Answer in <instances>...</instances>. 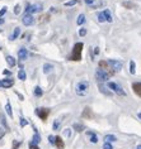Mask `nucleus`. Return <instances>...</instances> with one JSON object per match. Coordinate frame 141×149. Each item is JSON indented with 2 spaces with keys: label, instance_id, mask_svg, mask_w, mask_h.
<instances>
[{
  "label": "nucleus",
  "instance_id": "nucleus-7",
  "mask_svg": "<svg viewBox=\"0 0 141 149\" xmlns=\"http://www.w3.org/2000/svg\"><path fill=\"white\" fill-rule=\"evenodd\" d=\"M108 63L111 65V67L113 68L114 72H120L122 70V62L117 60H108Z\"/></svg>",
  "mask_w": 141,
  "mask_h": 149
},
{
  "label": "nucleus",
  "instance_id": "nucleus-45",
  "mask_svg": "<svg viewBox=\"0 0 141 149\" xmlns=\"http://www.w3.org/2000/svg\"><path fill=\"white\" fill-rule=\"evenodd\" d=\"M4 75H10V72L8 71V70H5V71H4Z\"/></svg>",
  "mask_w": 141,
  "mask_h": 149
},
{
  "label": "nucleus",
  "instance_id": "nucleus-4",
  "mask_svg": "<svg viewBox=\"0 0 141 149\" xmlns=\"http://www.w3.org/2000/svg\"><path fill=\"white\" fill-rule=\"evenodd\" d=\"M99 68L103 70L108 76H112V75L116 74V72L113 71V68L111 67V65L108 63V61H101V62H99Z\"/></svg>",
  "mask_w": 141,
  "mask_h": 149
},
{
  "label": "nucleus",
  "instance_id": "nucleus-32",
  "mask_svg": "<svg viewBox=\"0 0 141 149\" xmlns=\"http://www.w3.org/2000/svg\"><path fill=\"white\" fill-rule=\"evenodd\" d=\"M19 124H20V126H26V125H27L28 123H27V120H26L24 118H23V116H20V120H19Z\"/></svg>",
  "mask_w": 141,
  "mask_h": 149
},
{
  "label": "nucleus",
  "instance_id": "nucleus-42",
  "mask_svg": "<svg viewBox=\"0 0 141 149\" xmlns=\"http://www.w3.org/2000/svg\"><path fill=\"white\" fill-rule=\"evenodd\" d=\"M84 1H85V4H87V5H92L95 0H84Z\"/></svg>",
  "mask_w": 141,
  "mask_h": 149
},
{
  "label": "nucleus",
  "instance_id": "nucleus-26",
  "mask_svg": "<svg viewBox=\"0 0 141 149\" xmlns=\"http://www.w3.org/2000/svg\"><path fill=\"white\" fill-rule=\"evenodd\" d=\"M52 68H54V67H52V65H50V63H45V65H43V72H45V74H50V72L52 71Z\"/></svg>",
  "mask_w": 141,
  "mask_h": 149
},
{
  "label": "nucleus",
  "instance_id": "nucleus-35",
  "mask_svg": "<svg viewBox=\"0 0 141 149\" xmlns=\"http://www.w3.org/2000/svg\"><path fill=\"white\" fill-rule=\"evenodd\" d=\"M19 13H20V5H19V4H17V5H15V8H14V14H17V15H18Z\"/></svg>",
  "mask_w": 141,
  "mask_h": 149
},
{
  "label": "nucleus",
  "instance_id": "nucleus-5",
  "mask_svg": "<svg viewBox=\"0 0 141 149\" xmlns=\"http://www.w3.org/2000/svg\"><path fill=\"white\" fill-rule=\"evenodd\" d=\"M108 89H111L112 91H114L117 95H120V96H126L125 90H123L122 87L120 86L118 83H116V82H108Z\"/></svg>",
  "mask_w": 141,
  "mask_h": 149
},
{
  "label": "nucleus",
  "instance_id": "nucleus-15",
  "mask_svg": "<svg viewBox=\"0 0 141 149\" xmlns=\"http://www.w3.org/2000/svg\"><path fill=\"white\" fill-rule=\"evenodd\" d=\"M99 91H101L102 93H104L105 96H111V95H112V92H111L105 86H103L102 83H99Z\"/></svg>",
  "mask_w": 141,
  "mask_h": 149
},
{
  "label": "nucleus",
  "instance_id": "nucleus-30",
  "mask_svg": "<svg viewBox=\"0 0 141 149\" xmlns=\"http://www.w3.org/2000/svg\"><path fill=\"white\" fill-rule=\"evenodd\" d=\"M98 20H99V22H101V23L105 22V17H104L103 11H102V13H99V14H98Z\"/></svg>",
  "mask_w": 141,
  "mask_h": 149
},
{
  "label": "nucleus",
  "instance_id": "nucleus-17",
  "mask_svg": "<svg viewBox=\"0 0 141 149\" xmlns=\"http://www.w3.org/2000/svg\"><path fill=\"white\" fill-rule=\"evenodd\" d=\"M116 140H117V136L112 135V134H108V135L104 136V142L107 143H112V142H116Z\"/></svg>",
  "mask_w": 141,
  "mask_h": 149
},
{
  "label": "nucleus",
  "instance_id": "nucleus-9",
  "mask_svg": "<svg viewBox=\"0 0 141 149\" xmlns=\"http://www.w3.org/2000/svg\"><path fill=\"white\" fill-rule=\"evenodd\" d=\"M22 20H23V24L27 25V27H29V25H32L34 23V18H33L32 14H26Z\"/></svg>",
  "mask_w": 141,
  "mask_h": 149
},
{
  "label": "nucleus",
  "instance_id": "nucleus-6",
  "mask_svg": "<svg viewBox=\"0 0 141 149\" xmlns=\"http://www.w3.org/2000/svg\"><path fill=\"white\" fill-rule=\"evenodd\" d=\"M108 77H109V76H108L107 74H105V72L103 71V70H101V68H98L95 71V78L97 80H98V82L99 83H103V82H105V81L108 80Z\"/></svg>",
  "mask_w": 141,
  "mask_h": 149
},
{
  "label": "nucleus",
  "instance_id": "nucleus-12",
  "mask_svg": "<svg viewBox=\"0 0 141 149\" xmlns=\"http://www.w3.org/2000/svg\"><path fill=\"white\" fill-rule=\"evenodd\" d=\"M55 145L57 147V149L65 148V144H64V140L61 139V136H55Z\"/></svg>",
  "mask_w": 141,
  "mask_h": 149
},
{
  "label": "nucleus",
  "instance_id": "nucleus-19",
  "mask_svg": "<svg viewBox=\"0 0 141 149\" xmlns=\"http://www.w3.org/2000/svg\"><path fill=\"white\" fill-rule=\"evenodd\" d=\"M87 134L90 136V142H92V143H94V144H95V143H98V136H97L93 131H87Z\"/></svg>",
  "mask_w": 141,
  "mask_h": 149
},
{
  "label": "nucleus",
  "instance_id": "nucleus-47",
  "mask_svg": "<svg viewBox=\"0 0 141 149\" xmlns=\"http://www.w3.org/2000/svg\"><path fill=\"white\" fill-rule=\"evenodd\" d=\"M3 23H4V20H3L1 18H0V24H3Z\"/></svg>",
  "mask_w": 141,
  "mask_h": 149
},
{
  "label": "nucleus",
  "instance_id": "nucleus-16",
  "mask_svg": "<svg viewBox=\"0 0 141 149\" xmlns=\"http://www.w3.org/2000/svg\"><path fill=\"white\" fill-rule=\"evenodd\" d=\"M5 58H7V63H8V65H9L10 67H14V66H15V58H14L13 56H7V57H5Z\"/></svg>",
  "mask_w": 141,
  "mask_h": 149
},
{
  "label": "nucleus",
  "instance_id": "nucleus-43",
  "mask_svg": "<svg viewBox=\"0 0 141 149\" xmlns=\"http://www.w3.org/2000/svg\"><path fill=\"white\" fill-rule=\"evenodd\" d=\"M64 134H65L66 136H70V129H66L65 131H64Z\"/></svg>",
  "mask_w": 141,
  "mask_h": 149
},
{
  "label": "nucleus",
  "instance_id": "nucleus-44",
  "mask_svg": "<svg viewBox=\"0 0 141 149\" xmlns=\"http://www.w3.org/2000/svg\"><path fill=\"white\" fill-rule=\"evenodd\" d=\"M94 53H95V54L99 53V48H98V47H95V48H94Z\"/></svg>",
  "mask_w": 141,
  "mask_h": 149
},
{
  "label": "nucleus",
  "instance_id": "nucleus-2",
  "mask_svg": "<svg viewBox=\"0 0 141 149\" xmlns=\"http://www.w3.org/2000/svg\"><path fill=\"white\" fill-rule=\"evenodd\" d=\"M88 89H89V82H88V81H81V82H79L76 85L75 91L79 96H84L85 93H87Z\"/></svg>",
  "mask_w": 141,
  "mask_h": 149
},
{
  "label": "nucleus",
  "instance_id": "nucleus-41",
  "mask_svg": "<svg viewBox=\"0 0 141 149\" xmlns=\"http://www.w3.org/2000/svg\"><path fill=\"white\" fill-rule=\"evenodd\" d=\"M4 135H5V129H3V128H0V139H1Z\"/></svg>",
  "mask_w": 141,
  "mask_h": 149
},
{
  "label": "nucleus",
  "instance_id": "nucleus-46",
  "mask_svg": "<svg viewBox=\"0 0 141 149\" xmlns=\"http://www.w3.org/2000/svg\"><path fill=\"white\" fill-rule=\"evenodd\" d=\"M137 118H139V119H141V113H139V114H137Z\"/></svg>",
  "mask_w": 141,
  "mask_h": 149
},
{
  "label": "nucleus",
  "instance_id": "nucleus-24",
  "mask_svg": "<svg viewBox=\"0 0 141 149\" xmlns=\"http://www.w3.org/2000/svg\"><path fill=\"white\" fill-rule=\"evenodd\" d=\"M42 95H43V90L41 89L40 86H36V87H34V96H37V97H41Z\"/></svg>",
  "mask_w": 141,
  "mask_h": 149
},
{
  "label": "nucleus",
  "instance_id": "nucleus-39",
  "mask_svg": "<svg viewBox=\"0 0 141 149\" xmlns=\"http://www.w3.org/2000/svg\"><path fill=\"white\" fill-rule=\"evenodd\" d=\"M29 149H40V148H38L37 144H33V143L29 142Z\"/></svg>",
  "mask_w": 141,
  "mask_h": 149
},
{
  "label": "nucleus",
  "instance_id": "nucleus-27",
  "mask_svg": "<svg viewBox=\"0 0 141 149\" xmlns=\"http://www.w3.org/2000/svg\"><path fill=\"white\" fill-rule=\"evenodd\" d=\"M103 14H104V17H105V20L107 22H109V23H112V15H111V11L109 10H104L103 11Z\"/></svg>",
  "mask_w": 141,
  "mask_h": 149
},
{
  "label": "nucleus",
  "instance_id": "nucleus-11",
  "mask_svg": "<svg viewBox=\"0 0 141 149\" xmlns=\"http://www.w3.org/2000/svg\"><path fill=\"white\" fill-rule=\"evenodd\" d=\"M132 89H134V92L139 97H141V82H134L132 83Z\"/></svg>",
  "mask_w": 141,
  "mask_h": 149
},
{
  "label": "nucleus",
  "instance_id": "nucleus-8",
  "mask_svg": "<svg viewBox=\"0 0 141 149\" xmlns=\"http://www.w3.org/2000/svg\"><path fill=\"white\" fill-rule=\"evenodd\" d=\"M37 11H42V5L40 4H34V5H28L27 8V14H33Z\"/></svg>",
  "mask_w": 141,
  "mask_h": 149
},
{
  "label": "nucleus",
  "instance_id": "nucleus-21",
  "mask_svg": "<svg viewBox=\"0 0 141 149\" xmlns=\"http://www.w3.org/2000/svg\"><path fill=\"white\" fill-rule=\"evenodd\" d=\"M18 78H19L20 81H26V78H27V75H26V71H24V70H22V68L19 70V72H18Z\"/></svg>",
  "mask_w": 141,
  "mask_h": 149
},
{
  "label": "nucleus",
  "instance_id": "nucleus-37",
  "mask_svg": "<svg viewBox=\"0 0 141 149\" xmlns=\"http://www.w3.org/2000/svg\"><path fill=\"white\" fill-rule=\"evenodd\" d=\"M48 142H50V144L55 145V136L54 135H48Z\"/></svg>",
  "mask_w": 141,
  "mask_h": 149
},
{
  "label": "nucleus",
  "instance_id": "nucleus-40",
  "mask_svg": "<svg viewBox=\"0 0 141 149\" xmlns=\"http://www.w3.org/2000/svg\"><path fill=\"white\" fill-rule=\"evenodd\" d=\"M5 13H7V7H4V8H3L1 10H0V18H1V17L4 15Z\"/></svg>",
  "mask_w": 141,
  "mask_h": 149
},
{
  "label": "nucleus",
  "instance_id": "nucleus-3",
  "mask_svg": "<svg viewBox=\"0 0 141 149\" xmlns=\"http://www.w3.org/2000/svg\"><path fill=\"white\" fill-rule=\"evenodd\" d=\"M50 114H51V110L47 109V107H37L36 109V115L40 119H42L43 121L47 120V118H48Z\"/></svg>",
  "mask_w": 141,
  "mask_h": 149
},
{
  "label": "nucleus",
  "instance_id": "nucleus-25",
  "mask_svg": "<svg viewBox=\"0 0 141 149\" xmlns=\"http://www.w3.org/2000/svg\"><path fill=\"white\" fill-rule=\"evenodd\" d=\"M5 111H7V114L10 116V118H13V110H11L10 103H7V105H5Z\"/></svg>",
  "mask_w": 141,
  "mask_h": 149
},
{
  "label": "nucleus",
  "instance_id": "nucleus-1",
  "mask_svg": "<svg viewBox=\"0 0 141 149\" xmlns=\"http://www.w3.org/2000/svg\"><path fill=\"white\" fill-rule=\"evenodd\" d=\"M83 47H84L83 43H80V42L75 43L71 54L69 56V60L70 61H80L81 60V52H83Z\"/></svg>",
  "mask_w": 141,
  "mask_h": 149
},
{
  "label": "nucleus",
  "instance_id": "nucleus-23",
  "mask_svg": "<svg viewBox=\"0 0 141 149\" xmlns=\"http://www.w3.org/2000/svg\"><path fill=\"white\" fill-rule=\"evenodd\" d=\"M0 121H1V124H3V126L5 128V130H8L9 128H8V124H7V119H5V115L4 114H0Z\"/></svg>",
  "mask_w": 141,
  "mask_h": 149
},
{
  "label": "nucleus",
  "instance_id": "nucleus-18",
  "mask_svg": "<svg viewBox=\"0 0 141 149\" xmlns=\"http://www.w3.org/2000/svg\"><path fill=\"white\" fill-rule=\"evenodd\" d=\"M19 34H20V28H15L14 29V32H13V34H11V37L9 38L10 40H15L17 38L19 37Z\"/></svg>",
  "mask_w": 141,
  "mask_h": 149
},
{
  "label": "nucleus",
  "instance_id": "nucleus-14",
  "mask_svg": "<svg viewBox=\"0 0 141 149\" xmlns=\"http://www.w3.org/2000/svg\"><path fill=\"white\" fill-rule=\"evenodd\" d=\"M18 57L20 58V60H26V58L28 57V52L26 48H20L18 51Z\"/></svg>",
  "mask_w": 141,
  "mask_h": 149
},
{
  "label": "nucleus",
  "instance_id": "nucleus-49",
  "mask_svg": "<svg viewBox=\"0 0 141 149\" xmlns=\"http://www.w3.org/2000/svg\"><path fill=\"white\" fill-rule=\"evenodd\" d=\"M0 87H1V86H0Z\"/></svg>",
  "mask_w": 141,
  "mask_h": 149
},
{
  "label": "nucleus",
  "instance_id": "nucleus-34",
  "mask_svg": "<svg viewBox=\"0 0 141 149\" xmlns=\"http://www.w3.org/2000/svg\"><path fill=\"white\" fill-rule=\"evenodd\" d=\"M58 126H60V120H55V123H54V130H58Z\"/></svg>",
  "mask_w": 141,
  "mask_h": 149
},
{
  "label": "nucleus",
  "instance_id": "nucleus-13",
  "mask_svg": "<svg viewBox=\"0 0 141 149\" xmlns=\"http://www.w3.org/2000/svg\"><path fill=\"white\" fill-rule=\"evenodd\" d=\"M81 116H83V118H87V119H92V118H93L92 110H90L89 107H85L84 111H83V114H81Z\"/></svg>",
  "mask_w": 141,
  "mask_h": 149
},
{
  "label": "nucleus",
  "instance_id": "nucleus-20",
  "mask_svg": "<svg viewBox=\"0 0 141 149\" xmlns=\"http://www.w3.org/2000/svg\"><path fill=\"white\" fill-rule=\"evenodd\" d=\"M73 129H75L78 133H81V131L85 129V126L84 125H81V124H79V123H75V124L73 125Z\"/></svg>",
  "mask_w": 141,
  "mask_h": 149
},
{
  "label": "nucleus",
  "instance_id": "nucleus-29",
  "mask_svg": "<svg viewBox=\"0 0 141 149\" xmlns=\"http://www.w3.org/2000/svg\"><path fill=\"white\" fill-rule=\"evenodd\" d=\"M130 72H131V75L136 74V65H135L134 61H131L130 62Z\"/></svg>",
  "mask_w": 141,
  "mask_h": 149
},
{
  "label": "nucleus",
  "instance_id": "nucleus-33",
  "mask_svg": "<svg viewBox=\"0 0 141 149\" xmlns=\"http://www.w3.org/2000/svg\"><path fill=\"white\" fill-rule=\"evenodd\" d=\"M103 149H113V147H112V144H111V143L104 142V144H103Z\"/></svg>",
  "mask_w": 141,
  "mask_h": 149
},
{
  "label": "nucleus",
  "instance_id": "nucleus-36",
  "mask_svg": "<svg viewBox=\"0 0 141 149\" xmlns=\"http://www.w3.org/2000/svg\"><path fill=\"white\" fill-rule=\"evenodd\" d=\"M85 34H87V29H85V28H81L80 30H79V36H80V37H84Z\"/></svg>",
  "mask_w": 141,
  "mask_h": 149
},
{
  "label": "nucleus",
  "instance_id": "nucleus-28",
  "mask_svg": "<svg viewBox=\"0 0 141 149\" xmlns=\"http://www.w3.org/2000/svg\"><path fill=\"white\" fill-rule=\"evenodd\" d=\"M84 22H85V15H84V14H80V15L78 17L76 23H78V25H81V24H84Z\"/></svg>",
  "mask_w": 141,
  "mask_h": 149
},
{
  "label": "nucleus",
  "instance_id": "nucleus-10",
  "mask_svg": "<svg viewBox=\"0 0 141 149\" xmlns=\"http://www.w3.org/2000/svg\"><path fill=\"white\" fill-rule=\"evenodd\" d=\"M13 85H14V81L10 80V78H4V80L0 82V86L5 87V89H9V87H11Z\"/></svg>",
  "mask_w": 141,
  "mask_h": 149
},
{
  "label": "nucleus",
  "instance_id": "nucleus-48",
  "mask_svg": "<svg viewBox=\"0 0 141 149\" xmlns=\"http://www.w3.org/2000/svg\"><path fill=\"white\" fill-rule=\"evenodd\" d=\"M136 149H141V145H137V148Z\"/></svg>",
  "mask_w": 141,
  "mask_h": 149
},
{
  "label": "nucleus",
  "instance_id": "nucleus-31",
  "mask_svg": "<svg viewBox=\"0 0 141 149\" xmlns=\"http://www.w3.org/2000/svg\"><path fill=\"white\" fill-rule=\"evenodd\" d=\"M78 4V0H71V1H67L65 3V7H73V5Z\"/></svg>",
  "mask_w": 141,
  "mask_h": 149
},
{
  "label": "nucleus",
  "instance_id": "nucleus-38",
  "mask_svg": "<svg viewBox=\"0 0 141 149\" xmlns=\"http://www.w3.org/2000/svg\"><path fill=\"white\" fill-rule=\"evenodd\" d=\"M22 144V142H14L13 143V149H18V147Z\"/></svg>",
  "mask_w": 141,
  "mask_h": 149
},
{
  "label": "nucleus",
  "instance_id": "nucleus-22",
  "mask_svg": "<svg viewBox=\"0 0 141 149\" xmlns=\"http://www.w3.org/2000/svg\"><path fill=\"white\" fill-rule=\"evenodd\" d=\"M41 142V136L38 135V133L36 131V133H34V135L32 136V140H31V143H33V144H38V143Z\"/></svg>",
  "mask_w": 141,
  "mask_h": 149
}]
</instances>
